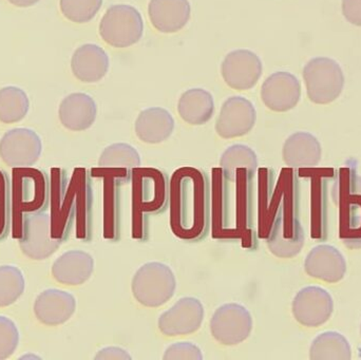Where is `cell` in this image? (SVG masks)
I'll use <instances>...</instances> for the list:
<instances>
[{
    "label": "cell",
    "mask_w": 361,
    "mask_h": 360,
    "mask_svg": "<svg viewBox=\"0 0 361 360\" xmlns=\"http://www.w3.org/2000/svg\"><path fill=\"white\" fill-rule=\"evenodd\" d=\"M171 226L178 238L202 240L210 228V185L207 175L193 167H182L169 183Z\"/></svg>",
    "instance_id": "obj_1"
},
{
    "label": "cell",
    "mask_w": 361,
    "mask_h": 360,
    "mask_svg": "<svg viewBox=\"0 0 361 360\" xmlns=\"http://www.w3.org/2000/svg\"><path fill=\"white\" fill-rule=\"evenodd\" d=\"M17 230L21 252L37 261L52 256L67 239L47 211L23 213Z\"/></svg>",
    "instance_id": "obj_2"
},
{
    "label": "cell",
    "mask_w": 361,
    "mask_h": 360,
    "mask_svg": "<svg viewBox=\"0 0 361 360\" xmlns=\"http://www.w3.org/2000/svg\"><path fill=\"white\" fill-rule=\"evenodd\" d=\"M131 289L135 300L142 306L159 308L173 297L177 280L169 266L161 262H149L137 271Z\"/></svg>",
    "instance_id": "obj_3"
},
{
    "label": "cell",
    "mask_w": 361,
    "mask_h": 360,
    "mask_svg": "<svg viewBox=\"0 0 361 360\" xmlns=\"http://www.w3.org/2000/svg\"><path fill=\"white\" fill-rule=\"evenodd\" d=\"M307 97L316 105L336 101L345 88V74L341 65L329 57H315L303 68Z\"/></svg>",
    "instance_id": "obj_4"
},
{
    "label": "cell",
    "mask_w": 361,
    "mask_h": 360,
    "mask_svg": "<svg viewBox=\"0 0 361 360\" xmlns=\"http://www.w3.org/2000/svg\"><path fill=\"white\" fill-rule=\"evenodd\" d=\"M49 183L44 171L29 167L13 170L12 209L16 225L23 213L48 209L51 188Z\"/></svg>",
    "instance_id": "obj_5"
},
{
    "label": "cell",
    "mask_w": 361,
    "mask_h": 360,
    "mask_svg": "<svg viewBox=\"0 0 361 360\" xmlns=\"http://www.w3.org/2000/svg\"><path fill=\"white\" fill-rule=\"evenodd\" d=\"M144 33L141 13L129 4H114L108 8L99 23L102 39L114 48H128L137 44Z\"/></svg>",
    "instance_id": "obj_6"
},
{
    "label": "cell",
    "mask_w": 361,
    "mask_h": 360,
    "mask_svg": "<svg viewBox=\"0 0 361 360\" xmlns=\"http://www.w3.org/2000/svg\"><path fill=\"white\" fill-rule=\"evenodd\" d=\"M252 330V315L241 304H223L210 319L212 337L224 346H235L245 342Z\"/></svg>",
    "instance_id": "obj_7"
},
{
    "label": "cell",
    "mask_w": 361,
    "mask_h": 360,
    "mask_svg": "<svg viewBox=\"0 0 361 360\" xmlns=\"http://www.w3.org/2000/svg\"><path fill=\"white\" fill-rule=\"evenodd\" d=\"M133 200L144 213H161L169 202V183L165 173L152 168H135L133 173Z\"/></svg>",
    "instance_id": "obj_8"
},
{
    "label": "cell",
    "mask_w": 361,
    "mask_h": 360,
    "mask_svg": "<svg viewBox=\"0 0 361 360\" xmlns=\"http://www.w3.org/2000/svg\"><path fill=\"white\" fill-rule=\"evenodd\" d=\"M42 151V139L32 129H11L0 139V158L13 168L33 166Z\"/></svg>",
    "instance_id": "obj_9"
},
{
    "label": "cell",
    "mask_w": 361,
    "mask_h": 360,
    "mask_svg": "<svg viewBox=\"0 0 361 360\" xmlns=\"http://www.w3.org/2000/svg\"><path fill=\"white\" fill-rule=\"evenodd\" d=\"M262 71L260 57L246 49L231 51L221 65V74L225 84L238 91L254 88L260 80Z\"/></svg>",
    "instance_id": "obj_10"
},
{
    "label": "cell",
    "mask_w": 361,
    "mask_h": 360,
    "mask_svg": "<svg viewBox=\"0 0 361 360\" xmlns=\"http://www.w3.org/2000/svg\"><path fill=\"white\" fill-rule=\"evenodd\" d=\"M292 311L295 319L300 325L317 328L324 325L332 316L334 300L322 287H307L295 296Z\"/></svg>",
    "instance_id": "obj_11"
},
{
    "label": "cell",
    "mask_w": 361,
    "mask_h": 360,
    "mask_svg": "<svg viewBox=\"0 0 361 360\" xmlns=\"http://www.w3.org/2000/svg\"><path fill=\"white\" fill-rule=\"evenodd\" d=\"M257 112L252 101L243 97H228L223 103L216 122V131L222 139L244 137L254 128Z\"/></svg>",
    "instance_id": "obj_12"
},
{
    "label": "cell",
    "mask_w": 361,
    "mask_h": 360,
    "mask_svg": "<svg viewBox=\"0 0 361 360\" xmlns=\"http://www.w3.org/2000/svg\"><path fill=\"white\" fill-rule=\"evenodd\" d=\"M204 306L195 297L180 298L159 318V329L167 337L189 335L201 328Z\"/></svg>",
    "instance_id": "obj_13"
},
{
    "label": "cell",
    "mask_w": 361,
    "mask_h": 360,
    "mask_svg": "<svg viewBox=\"0 0 361 360\" xmlns=\"http://www.w3.org/2000/svg\"><path fill=\"white\" fill-rule=\"evenodd\" d=\"M300 99V82L290 72H275L261 87V99L271 111H290L298 105Z\"/></svg>",
    "instance_id": "obj_14"
},
{
    "label": "cell",
    "mask_w": 361,
    "mask_h": 360,
    "mask_svg": "<svg viewBox=\"0 0 361 360\" xmlns=\"http://www.w3.org/2000/svg\"><path fill=\"white\" fill-rule=\"evenodd\" d=\"M271 254L279 258L298 255L305 244V232L296 217L280 211L267 238Z\"/></svg>",
    "instance_id": "obj_15"
},
{
    "label": "cell",
    "mask_w": 361,
    "mask_h": 360,
    "mask_svg": "<svg viewBox=\"0 0 361 360\" xmlns=\"http://www.w3.org/2000/svg\"><path fill=\"white\" fill-rule=\"evenodd\" d=\"M305 270L312 278L328 283H337L345 278L347 262L336 247L320 244L314 247L307 256Z\"/></svg>",
    "instance_id": "obj_16"
},
{
    "label": "cell",
    "mask_w": 361,
    "mask_h": 360,
    "mask_svg": "<svg viewBox=\"0 0 361 360\" xmlns=\"http://www.w3.org/2000/svg\"><path fill=\"white\" fill-rule=\"evenodd\" d=\"M75 310L76 300L74 296L56 289L42 292L34 304L36 318L50 327L67 323Z\"/></svg>",
    "instance_id": "obj_17"
},
{
    "label": "cell",
    "mask_w": 361,
    "mask_h": 360,
    "mask_svg": "<svg viewBox=\"0 0 361 360\" xmlns=\"http://www.w3.org/2000/svg\"><path fill=\"white\" fill-rule=\"evenodd\" d=\"M109 66L107 52L97 44H82L72 55V73L76 80L87 84L103 80L109 71Z\"/></svg>",
    "instance_id": "obj_18"
},
{
    "label": "cell",
    "mask_w": 361,
    "mask_h": 360,
    "mask_svg": "<svg viewBox=\"0 0 361 360\" xmlns=\"http://www.w3.org/2000/svg\"><path fill=\"white\" fill-rule=\"evenodd\" d=\"M97 116V103L86 93H71L61 101L59 108L61 125L68 130L76 132L90 128L94 124Z\"/></svg>",
    "instance_id": "obj_19"
},
{
    "label": "cell",
    "mask_w": 361,
    "mask_h": 360,
    "mask_svg": "<svg viewBox=\"0 0 361 360\" xmlns=\"http://www.w3.org/2000/svg\"><path fill=\"white\" fill-rule=\"evenodd\" d=\"M148 15L161 33H177L188 23L191 6L188 0H150Z\"/></svg>",
    "instance_id": "obj_20"
},
{
    "label": "cell",
    "mask_w": 361,
    "mask_h": 360,
    "mask_svg": "<svg viewBox=\"0 0 361 360\" xmlns=\"http://www.w3.org/2000/svg\"><path fill=\"white\" fill-rule=\"evenodd\" d=\"M319 141L309 132H296L286 139L282 149L284 163L292 168H312L322 161Z\"/></svg>",
    "instance_id": "obj_21"
},
{
    "label": "cell",
    "mask_w": 361,
    "mask_h": 360,
    "mask_svg": "<svg viewBox=\"0 0 361 360\" xmlns=\"http://www.w3.org/2000/svg\"><path fill=\"white\" fill-rule=\"evenodd\" d=\"M94 260L86 252L70 251L55 260L52 275L57 283L65 285H80L92 276Z\"/></svg>",
    "instance_id": "obj_22"
},
{
    "label": "cell",
    "mask_w": 361,
    "mask_h": 360,
    "mask_svg": "<svg viewBox=\"0 0 361 360\" xmlns=\"http://www.w3.org/2000/svg\"><path fill=\"white\" fill-rule=\"evenodd\" d=\"M135 135L146 144L166 141L175 130V120L164 108L152 107L143 110L135 124Z\"/></svg>",
    "instance_id": "obj_23"
},
{
    "label": "cell",
    "mask_w": 361,
    "mask_h": 360,
    "mask_svg": "<svg viewBox=\"0 0 361 360\" xmlns=\"http://www.w3.org/2000/svg\"><path fill=\"white\" fill-rule=\"evenodd\" d=\"M178 112L187 124L201 126L209 122L214 116V97L205 89H189L180 95Z\"/></svg>",
    "instance_id": "obj_24"
},
{
    "label": "cell",
    "mask_w": 361,
    "mask_h": 360,
    "mask_svg": "<svg viewBox=\"0 0 361 360\" xmlns=\"http://www.w3.org/2000/svg\"><path fill=\"white\" fill-rule=\"evenodd\" d=\"M101 168L124 171L129 180L135 168L141 166V156L133 146L126 143H116L108 146L99 156Z\"/></svg>",
    "instance_id": "obj_25"
},
{
    "label": "cell",
    "mask_w": 361,
    "mask_h": 360,
    "mask_svg": "<svg viewBox=\"0 0 361 360\" xmlns=\"http://www.w3.org/2000/svg\"><path fill=\"white\" fill-rule=\"evenodd\" d=\"M312 360H350L352 349L345 336L337 332H324L314 340L310 350Z\"/></svg>",
    "instance_id": "obj_26"
},
{
    "label": "cell",
    "mask_w": 361,
    "mask_h": 360,
    "mask_svg": "<svg viewBox=\"0 0 361 360\" xmlns=\"http://www.w3.org/2000/svg\"><path fill=\"white\" fill-rule=\"evenodd\" d=\"M30 99L25 90L16 86L0 89V122L15 124L27 116Z\"/></svg>",
    "instance_id": "obj_27"
},
{
    "label": "cell",
    "mask_w": 361,
    "mask_h": 360,
    "mask_svg": "<svg viewBox=\"0 0 361 360\" xmlns=\"http://www.w3.org/2000/svg\"><path fill=\"white\" fill-rule=\"evenodd\" d=\"M220 168L228 178L237 177L239 170H246L255 175L258 169V158L248 146L235 144L223 152L220 159Z\"/></svg>",
    "instance_id": "obj_28"
},
{
    "label": "cell",
    "mask_w": 361,
    "mask_h": 360,
    "mask_svg": "<svg viewBox=\"0 0 361 360\" xmlns=\"http://www.w3.org/2000/svg\"><path fill=\"white\" fill-rule=\"evenodd\" d=\"M23 273L16 266H0V308L11 306L25 292Z\"/></svg>",
    "instance_id": "obj_29"
},
{
    "label": "cell",
    "mask_w": 361,
    "mask_h": 360,
    "mask_svg": "<svg viewBox=\"0 0 361 360\" xmlns=\"http://www.w3.org/2000/svg\"><path fill=\"white\" fill-rule=\"evenodd\" d=\"M102 6L103 0H59L63 16L75 23H86L92 20Z\"/></svg>",
    "instance_id": "obj_30"
},
{
    "label": "cell",
    "mask_w": 361,
    "mask_h": 360,
    "mask_svg": "<svg viewBox=\"0 0 361 360\" xmlns=\"http://www.w3.org/2000/svg\"><path fill=\"white\" fill-rule=\"evenodd\" d=\"M12 220V187L6 173L0 171V241L6 238Z\"/></svg>",
    "instance_id": "obj_31"
},
{
    "label": "cell",
    "mask_w": 361,
    "mask_h": 360,
    "mask_svg": "<svg viewBox=\"0 0 361 360\" xmlns=\"http://www.w3.org/2000/svg\"><path fill=\"white\" fill-rule=\"evenodd\" d=\"M19 344V332L11 319L0 316V360L8 359Z\"/></svg>",
    "instance_id": "obj_32"
},
{
    "label": "cell",
    "mask_w": 361,
    "mask_h": 360,
    "mask_svg": "<svg viewBox=\"0 0 361 360\" xmlns=\"http://www.w3.org/2000/svg\"><path fill=\"white\" fill-rule=\"evenodd\" d=\"M164 360H202L201 349L191 342H177L171 345L163 355Z\"/></svg>",
    "instance_id": "obj_33"
},
{
    "label": "cell",
    "mask_w": 361,
    "mask_h": 360,
    "mask_svg": "<svg viewBox=\"0 0 361 360\" xmlns=\"http://www.w3.org/2000/svg\"><path fill=\"white\" fill-rule=\"evenodd\" d=\"M341 10L345 20L356 27H361V0H343Z\"/></svg>",
    "instance_id": "obj_34"
},
{
    "label": "cell",
    "mask_w": 361,
    "mask_h": 360,
    "mask_svg": "<svg viewBox=\"0 0 361 360\" xmlns=\"http://www.w3.org/2000/svg\"><path fill=\"white\" fill-rule=\"evenodd\" d=\"M128 352L120 347H108V348L102 349L97 355L95 360H131Z\"/></svg>",
    "instance_id": "obj_35"
},
{
    "label": "cell",
    "mask_w": 361,
    "mask_h": 360,
    "mask_svg": "<svg viewBox=\"0 0 361 360\" xmlns=\"http://www.w3.org/2000/svg\"><path fill=\"white\" fill-rule=\"evenodd\" d=\"M42 0H8V4L17 8H30V6H35Z\"/></svg>",
    "instance_id": "obj_36"
},
{
    "label": "cell",
    "mask_w": 361,
    "mask_h": 360,
    "mask_svg": "<svg viewBox=\"0 0 361 360\" xmlns=\"http://www.w3.org/2000/svg\"><path fill=\"white\" fill-rule=\"evenodd\" d=\"M360 332H361V329H360Z\"/></svg>",
    "instance_id": "obj_37"
}]
</instances>
